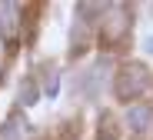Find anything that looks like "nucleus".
<instances>
[{"label": "nucleus", "instance_id": "obj_1", "mask_svg": "<svg viewBox=\"0 0 153 140\" xmlns=\"http://www.w3.org/2000/svg\"><path fill=\"white\" fill-rule=\"evenodd\" d=\"M130 30V10L123 4H107L100 7V37L103 43H120Z\"/></svg>", "mask_w": 153, "mask_h": 140}, {"label": "nucleus", "instance_id": "obj_2", "mask_svg": "<svg viewBox=\"0 0 153 140\" xmlns=\"http://www.w3.org/2000/svg\"><path fill=\"white\" fill-rule=\"evenodd\" d=\"M146 90H150V70L143 64H126L117 77V97L120 100H137Z\"/></svg>", "mask_w": 153, "mask_h": 140}, {"label": "nucleus", "instance_id": "obj_3", "mask_svg": "<svg viewBox=\"0 0 153 140\" xmlns=\"http://www.w3.org/2000/svg\"><path fill=\"white\" fill-rule=\"evenodd\" d=\"M20 23H23V10L17 4H0V37L17 40L20 37Z\"/></svg>", "mask_w": 153, "mask_h": 140}, {"label": "nucleus", "instance_id": "obj_4", "mask_svg": "<svg viewBox=\"0 0 153 140\" xmlns=\"http://www.w3.org/2000/svg\"><path fill=\"white\" fill-rule=\"evenodd\" d=\"M126 120H130V127H133L137 133L150 130V127H153V107H146V103H133L130 110H126Z\"/></svg>", "mask_w": 153, "mask_h": 140}, {"label": "nucleus", "instance_id": "obj_5", "mask_svg": "<svg viewBox=\"0 0 153 140\" xmlns=\"http://www.w3.org/2000/svg\"><path fill=\"white\" fill-rule=\"evenodd\" d=\"M0 140H27V124H23L20 117L7 120L4 127H0Z\"/></svg>", "mask_w": 153, "mask_h": 140}, {"label": "nucleus", "instance_id": "obj_6", "mask_svg": "<svg viewBox=\"0 0 153 140\" xmlns=\"http://www.w3.org/2000/svg\"><path fill=\"white\" fill-rule=\"evenodd\" d=\"M20 100H23V107H33L37 103V83L33 80H23L20 83Z\"/></svg>", "mask_w": 153, "mask_h": 140}, {"label": "nucleus", "instance_id": "obj_7", "mask_svg": "<svg viewBox=\"0 0 153 140\" xmlns=\"http://www.w3.org/2000/svg\"><path fill=\"white\" fill-rule=\"evenodd\" d=\"M47 97H57V73L47 77Z\"/></svg>", "mask_w": 153, "mask_h": 140}, {"label": "nucleus", "instance_id": "obj_8", "mask_svg": "<svg viewBox=\"0 0 153 140\" xmlns=\"http://www.w3.org/2000/svg\"><path fill=\"white\" fill-rule=\"evenodd\" d=\"M143 50H146V53H153V34H150V37L143 40Z\"/></svg>", "mask_w": 153, "mask_h": 140}]
</instances>
